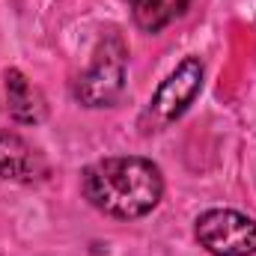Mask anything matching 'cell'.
<instances>
[{"instance_id": "cell-4", "label": "cell", "mask_w": 256, "mask_h": 256, "mask_svg": "<svg viewBox=\"0 0 256 256\" xmlns=\"http://www.w3.org/2000/svg\"><path fill=\"white\" fill-rule=\"evenodd\" d=\"M194 238L212 256H254L256 220L236 208H206L194 220Z\"/></svg>"}, {"instance_id": "cell-1", "label": "cell", "mask_w": 256, "mask_h": 256, "mask_svg": "<svg viewBox=\"0 0 256 256\" xmlns=\"http://www.w3.org/2000/svg\"><path fill=\"white\" fill-rule=\"evenodd\" d=\"M84 200L108 218L137 220L146 218L164 196L161 167L140 155H110L84 167Z\"/></svg>"}, {"instance_id": "cell-7", "label": "cell", "mask_w": 256, "mask_h": 256, "mask_svg": "<svg viewBox=\"0 0 256 256\" xmlns=\"http://www.w3.org/2000/svg\"><path fill=\"white\" fill-rule=\"evenodd\" d=\"M188 6H191V0H128L134 24L140 30H146V33L164 30L167 24L182 18Z\"/></svg>"}, {"instance_id": "cell-3", "label": "cell", "mask_w": 256, "mask_h": 256, "mask_svg": "<svg viewBox=\"0 0 256 256\" xmlns=\"http://www.w3.org/2000/svg\"><path fill=\"white\" fill-rule=\"evenodd\" d=\"M206 80V66L200 57H185L176 66L155 90V96L149 98V104L143 108L137 126L143 134H158L164 128H170L176 120H182L194 104V98L200 96Z\"/></svg>"}, {"instance_id": "cell-6", "label": "cell", "mask_w": 256, "mask_h": 256, "mask_svg": "<svg viewBox=\"0 0 256 256\" xmlns=\"http://www.w3.org/2000/svg\"><path fill=\"white\" fill-rule=\"evenodd\" d=\"M6 102L12 120L21 126H39L48 116V102L42 90L33 80H27L21 68H6Z\"/></svg>"}, {"instance_id": "cell-5", "label": "cell", "mask_w": 256, "mask_h": 256, "mask_svg": "<svg viewBox=\"0 0 256 256\" xmlns=\"http://www.w3.org/2000/svg\"><path fill=\"white\" fill-rule=\"evenodd\" d=\"M48 176L45 155L15 131H0V179L33 185Z\"/></svg>"}, {"instance_id": "cell-2", "label": "cell", "mask_w": 256, "mask_h": 256, "mask_svg": "<svg viewBox=\"0 0 256 256\" xmlns=\"http://www.w3.org/2000/svg\"><path fill=\"white\" fill-rule=\"evenodd\" d=\"M128 48L120 33H108L92 51L90 66L74 80V98L84 108H114L126 92Z\"/></svg>"}]
</instances>
